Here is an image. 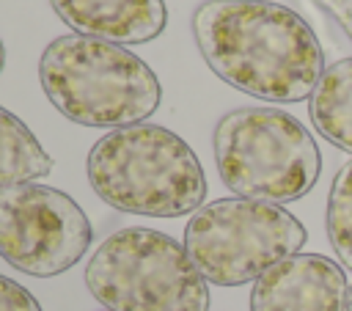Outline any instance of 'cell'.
<instances>
[{
    "label": "cell",
    "mask_w": 352,
    "mask_h": 311,
    "mask_svg": "<svg viewBox=\"0 0 352 311\" xmlns=\"http://www.w3.org/2000/svg\"><path fill=\"white\" fill-rule=\"evenodd\" d=\"M94 228L82 206L47 184L0 187V256L19 272L52 278L91 248Z\"/></svg>",
    "instance_id": "7"
},
{
    "label": "cell",
    "mask_w": 352,
    "mask_h": 311,
    "mask_svg": "<svg viewBox=\"0 0 352 311\" xmlns=\"http://www.w3.org/2000/svg\"><path fill=\"white\" fill-rule=\"evenodd\" d=\"M346 33V39L352 41V0H316Z\"/></svg>",
    "instance_id": "14"
},
{
    "label": "cell",
    "mask_w": 352,
    "mask_h": 311,
    "mask_svg": "<svg viewBox=\"0 0 352 311\" xmlns=\"http://www.w3.org/2000/svg\"><path fill=\"white\" fill-rule=\"evenodd\" d=\"M308 116L324 140L352 154V55L322 72L308 96Z\"/></svg>",
    "instance_id": "10"
},
{
    "label": "cell",
    "mask_w": 352,
    "mask_h": 311,
    "mask_svg": "<svg viewBox=\"0 0 352 311\" xmlns=\"http://www.w3.org/2000/svg\"><path fill=\"white\" fill-rule=\"evenodd\" d=\"M305 226L283 206L220 198L192 212L184 228V250L214 286H242L261 278L305 245Z\"/></svg>",
    "instance_id": "6"
},
{
    "label": "cell",
    "mask_w": 352,
    "mask_h": 311,
    "mask_svg": "<svg viewBox=\"0 0 352 311\" xmlns=\"http://www.w3.org/2000/svg\"><path fill=\"white\" fill-rule=\"evenodd\" d=\"M346 311H352V286L346 289Z\"/></svg>",
    "instance_id": "16"
},
{
    "label": "cell",
    "mask_w": 352,
    "mask_h": 311,
    "mask_svg": "<svg viewBox=\"0 0 352 311\" xmlns=\"http://www.w3.org/2000/svg\"><path fill=\"white\" fill-rule=\"evenodd\" d=\"M324 226L338 261L352 272V160L341 165L330 184Z\"/></svg>",
    "instance_id": "12"
},
{
    "label": "cell",
    "mask_w": 352,
    "mask_h": 311,
    "mask_svg": "<svg viewBox=\"0 0 352 311\" xmlns=\"http://www.w3.org/2000/svg\"><path fill=\"white\" fill-rule=\"evenodd\" d=\"M195 44L231 88L264 102L308 99L324 72L311 25L270 0H206L192 14Z\"/></svg>",
    "instance_id": "1"
},
{
    "label": "cell",
    "mask_w": 352,
    "mask_h": 311,
    "mask_svg": "<svg viewBox=\"0 0 352 311\" xmlns=\"http://www.w3.org/2000/svg\"><path fill=\"white\" fill-rule=\"evenodd\" d=\"M55 14L80 36L110 44H143L168 25L165 0H50Z\"/></svg>",
    "instance_id": "9"
},
{
    "label": "cell",
    "mask_w": 352,
    "mask_h": 311,
    "mask_svg": "<svg viewBox=\"0 0 352 311\" xmlns=\"http://www.w3.org/2000/svg\"><path fill=\"white\" fill-rule=\"evenodd\" d=\"M88 292L107 311H209V286L184 245L129 226L99 242L85 267Z\"/></svg>",
    "instance_id": "5"
},
{
    "label": "cell",
    "mask_w": 352,
    "mask_h": 311,
    "mask_svg": "<svg viewBox=\"0 0 352 311\" xmlns=\"http://www.w3.org/2000/svg\"><path fill=\"white\" fill-rule=\"evenodd\" d=\"M52 171V157L33 129L0 105V187L28 184Z\"/></svg>",
    "instance_id": "11"
},
{
    "label": "cell",
    "mask_w": 352,
    "mask_h": 311,
    "mask_svg": "<svg viewBox=\"0 0 352 311\" xmlns=\"http://www.w3.org/2000/svg\"><path fill=\"white\" fill-rule=\"evenodd\" d=\"M0 311H41V305L22 283L0 272Z\"/></svg>",
    "instance_id": "13"
},
{
    "label": "cell",
    "mask_w": 352,
    "mask_h": 311,
    "mask_svg": "<svg viewBox=\"0 0 352 311\" xmlns=\"http://www.w3.org/2000/svg\"><path fill=\"white\" fill-rule=\"evenodd\" d=\"M88 182L113 209L182 217L204 206L206 176L195 151L160 124H132L102 135L88 151Z\"/></svg>",
    "instance_id": "2"
},
{
    "label": "cell",
    "mask_w": 352,
    "mask_h": 311,
    "mask_svg": "<svg viewBox=\"0 0 352 311\" xmlns=\"http://www.w3.org/2000/svg\"><path fill=\"white\" fill-rule=\"evenodd\" d=\"M38 80L52 107L82 127L143 124L162 99L151 66L121 44L69 33L47 44Z\"/></svg>",
    "instance_id": "3"
},
{
    "label": "cell",
    "mask_w": 352,
    "mask_h": 311,
    "mask_svg": "<svg viewBox=\"0 0 352 311\" xmlns=\"http://www.w3.org/2000/svg\"><path fill=\"white\" fill-rule=\"evenodd\" d=\"M344 267L319 253H297L256 278L250 311H346Z\"/></svg>",
    "instance_id": "8"
},
{
    "label": "cell",
    "mask_w": 352,
    "mask_h": 311,
    "mask_svg": "<svg viewBox=\"0 0 352 311\" xmlns=\"http://www.w3.org/2000/svg\"><path fill=\"white\" fill-rule=\"evenodd\" d=\"M223 184L236 198L289 204L319 179L322 157L311 132L278 107H236L212 135Z\"/></svg>",
    "instance_id": "4"
},
{
    "label": "cell",
    "mask_w": 352,
    "mask_h": 311,
    "mask_svg": "<svg viewBox=\"0 0 352 311\" xmlns=\"http://www.w3.org/2000/svg\"><path fill=\"white\" fill-rule=\"evenodd\" d=\"M3 66H6V47H3V41H0V72H3Z\"/></svg>",
    "instance_id": "15"
}]
</instances>
